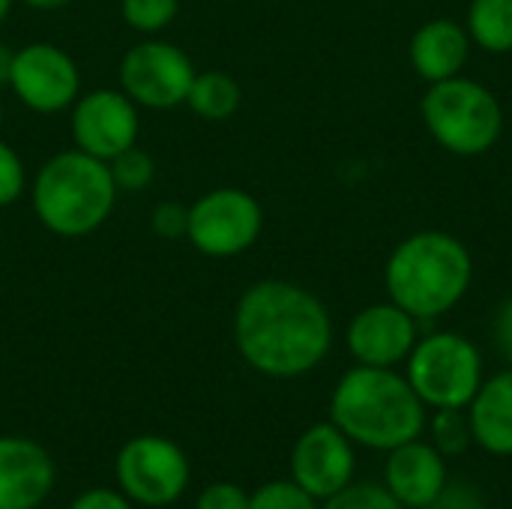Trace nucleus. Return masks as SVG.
I'll use <instances>...</instances> for the list:
<instances>
[{
    "label": "nucleus",
    "mask_w": 512,
    "mask_h": 509,
    "mask_svg": "<svg viewBox=\"0 0 512 509\" xmlns=\"http://www.w3.org/2000/svg\"><path fill=\"white\" fill-rule=\"evenodd\" d=\"M234 345L255 372L267 378H300L330 354L333 318L303 285L261 279L237 300Z\"/></svg>",
    "instance_id": "f257e3e1"
},
{
    "label": "nucleus",
    "mask_w": 512,
    "mask_h": 509,
    "mask_svg": "<svg viewBox=\"0 0 512 509\" xmlns=\"http://www.w3.org/2000/svg\"><path fill=\"white\" fill-rule=\"evenodd\" d=\"M426 405L405 375L396 369L354 366L330 396V423L339 426L351 444L390 453L414 438H423Z\"/></svg>",
    "instance_id": "f03ea898"
},
{
    "label": "nucleus",
    "mask_w": 512,
    "mask_h": 509,
    "mask_svg": "<svg viewBox=\"0 0 512 509\" xmlns=\"http://www.w3.org/2000/svg\"><path fill=\"white\" fill-rule=\"evenodd\" d=\"M474 279L468 246L444 231H420L405 237L387 258V297L417 321H435L456 309Z\"/></svg>",
    "instance_id": "7ed1b4c3"
},
{
    "label": "nucleus",
    "mask_w": 512,
    "mask_h": 509,
    "mask_svg": "<svg viewBox=\"0 0 512 509\" xmlns=\"http://www.w3.org/2000/svg\"><path fill=\"white\" fill-rule=\"evenodd\" d=\"M108 162L72 147L39 165L30 180V207L36 222L54 237H87L99 231L117 204Z\"/></svg>",
    "instance_id": "20e7f679"
},
{
    "label": "nucleus",
    "mask_w": 512,
    "mask_h": 509,
    "mask_svg": "<svg viewBox=\"0 0 512 509\" xmlns=\"http://www.w3.org/2000/svg\"><path fill=\"white\" fill-rule=\"evenodd\" d=\"M429 135L453 156H483L504 132V108L498 96L465 75L435 81L420 99Z\"/></svg>",
    "instance_id": "39448f33"
},
{
    "label": "nucleus",
    "mask_w": 512,
    "mask_h": 509,
    "mask_svg": "<svg viewBox=\"0 0 512 509\" xmlns=\"http://www.w3.org/2000/svg\"><path fill=\"white\" fill-rule=\"evenodd\" d=\"M408 384L432 411L468 408L483 384V354L462 333H429L408 354Z\"/></svg>",
    "instance_id": "423d86ee"
},
{
    "label": "nucleus",
    "mask_w": 512,
    "mask_h": 509,
    "mask_svg": "<svg viewBox=\"0 0 512 509\" xmlns=\"http://www.w3.org/2000/svg\"><path fill=\"white\" fill-rule=\"evenodd\" d=\"M264 231L261 201L237 186H219L189 204L186 240L207 258H237L249 252Z\"/></svg>",
    "instance_id": "0eeeda50"
},
{
    "label": "nucleus",
    "mask_w": 512,
    "mask_h": 509,
    "mask_svg": "<svg viewBox=\"0 0 512 509\" xmlns=\"http://www.w3.org/2000/svg\"><path fill=\"white\" fill-rule=\"evenodd\" d=\"M195 72L192 57L177 42L144 36L120 57V90L138 108L168 111L186 105Z\"/></svg>",
    "instance_id": "6e6552de"
},
{
    "label": "nucleus",
    "mask_w": 512,
    "mask_h": 509,
    "mask_svg": "<svg viewBox=\"0 0 512 509\" xmlns=\"http://www.w3.org/2000/svg\"><path fill=\"white\" fill-rule=\"evenodd\" d=\"M120 492L141 507L177 504L189 489V459L186 453L162 435H138L126 441L114 465Z\"/></svg>",
    "instance_id": "1a4fd4ad"
},
{
    "label": "nucleus",
    "mask_w": 512,
    "mask_h": 509,
    "mask_svg": "<svg viewBox=\"0 0 512 509\" xmlns=\"http://www.w3.org/2000/svg\"><path fill=\"white\" fill-rule=\"evenodd\" d=\"M9 90L33 114H60L81 96V69L66 48L54 42H27L15 48Z\"/></svg>",
    "instance_id": "9d476101"
},
{
    "label": "nucleus",
    "mask_w": 512,
    "mask_h": 509,
    "mask_svg": "<svg viewBox=\"0 0 512 509\" xmlns=\"http://www.w3.org/2000/svg\"><path fill=\"white\" fill-rule=\"evenodd\" d=\"M69 132L78 150L111 162L138 144L141 108L120 87H96L75 99L69 108Z\"/></svg>",
    "instance_id": "9b49d317"
},
{
    "label": "nucleus",
    "mask_w": 512,
    "mask_h": 509,
    "mask_svg": "<svg viewBox=\"0 0 512 509\" xmlns=\"http://www.w3.org/2000/svg\"><path fill=\"white\" fill-rule=\"evenodd\" d=\"M354 468V444L333 423L309 426L291 450V480L318 501H327L354 483Z\"/></svg>",
    "instance_id": "f8f14e48"
},
{
    "label": "nucleus",
    "mask_w": 512,
    "mask_h": 509,
    "mask_svg": "<svg viewBox=\"0 0 512 509\" xmlns=\"http://www.w3.org/2000/svg\"><path fill=\"white\" fill-rule=\"evenodd\" d=\"M417 318L402 306L372 303L360 309L348 324V351L360 366L396 369L417 345Z\"/></svg>",
    "instance_id": "ddd939ff"
},
{
    "label": "nucleus",
    "mask_w": 512,
    "mask_h": 509,
    "mask_svg": "<svg viewBox=\"0 0 512 509\" xmlns=\"http://www.w3.org/2000/svg\"><path fill=\"white\" fill-rule=\"evenodd\" d=\"M447 483V456L435 444L414 438L387 453L384 486L405 509H429Z\"/></svg>",
    "instance_id": "4468645a"
},
{
    "label": "nucleus",
    "mask_w": 512,
    "mask_h": 509,
    "mask_svg": "<svg viewBox=\"0 0 512 509\" xmlns=\"http://www.w3.org/2000/svg\"><path fill=\"white\" fill-rule=\"evenodd\" d=\"M54 462L30 438H0V509H36L54 489Z\"/></svg>",
    "instance_id": "2eb2a0df"
},
{
    "label": "nucleus",
    "mask_w": 512,
    "mask_h": 509,
    "mask_svg": "<svg viewBox=\"0 0 512 509\" xmlns=\"http://www.w3.org/2000/svg\"><path fill=\"white\" fill-rule=\"evenodd\" d=\"M471 36L465 30V24L453 21V18H432L426 21L408 45V57L414 72L435 84V81H447L462 75L468 57H471Z\"/></svg>",
    "instance_id": "dca6fc26"
},
{
    "label": "nucleus",
    "mask_w": 512,
    "mask_h": 509,
    "mask_svg": "<svg viewBox=\"0 0 512 509\" xmlns=\"http://www.w3.org/2000/svg\"><path fill=\"white\" fill-rule=\"evenodd\" d=\"M465 411L474 444L480 450L501 459L512 456V366L492 375L489 381L483 378L477 396Z\"/></svg>",
    "instance_id": "f3484780"
},
{
    "label": "nucleus",
    "mask_w": 512,
    "mask_h": 509,
    "mask_svg": "<svg viewBox=\"0 0 512 509\" xmlns=\"http://www.w3.org/2000/svg\"><path fill=\"white\" fill-rule=\"evenodd\" d=\"M243 102V87L234 75L222 72V69H207V72H195V81L189 87L186 96V108L210 123L228 120L240 111Z\"/></svg>",
    "instance_id": "a211bd4d"
},
{
    "label": "nucleus",
    "mask_w": 512,
    "mask_h": 509,
    "mask_svg": "<svg viewBox=\"0 0 512 509\" xmlns=\"http://www.w3.org/2000/svg\"><path fill=\"white\" fill-rule=\"evenodd\" d=\"M465 30L477 48L492 54H510L512 0H471Z\"/></svg>",
    "instance_id": "6ab92c4d"
},
{
    "label": "nucleus",
    "mask_w": 512,
    "mask_h": 509,
    "mask_svg": "<svg viewBox=\"0 0 512 509\" xmlns=\"http://www.w3.org/2000/svg\"><path fill=\"white\" fill-rule=\"evenodd\" d=\"M111 168V177H114V186L117 192H126V195H135V192H144L153 186L156 180V162L153 156L144 150V147H129L123 150L120 156H114L108 162Z\"/></svg>",
    "instance_id": "aec40b11"
},
{
    "label": "nucleus",
    "mask_w": 512,
    "mask_h": 509,
    "mask_svg": "<svg viewBox=\"0 0 512 509\" xmlns=\"http://www.w3.org/2000/svg\"><path fill=\"white\" fill-rule=\"evenodd\" d=\"M180 12V0H120L123 21L141 36H159Z\"/></svg>",
    "instance_id": "412c9836"
},
{
    "label": "nucleus",
    "mask_w": 512,
    "mask_h": 509,
    "mask_svg": "<svg viewBox=\"0 0 512 509\" xmlns=\"http://www.w3.org/2000/svg\"><path fill=\"white\" fill-rule=\"evenodd\" d=\"M429 429H432V444L444 456H459V453L468 450V444H474L465 408H441V411H435V417L429 420Z\"/></svg>",
    "instance_id": "4be33fe9"
},
{
    "label": "nucleus",
    "mask_w": 512,
    "mask_h": 509,
    "mask_svg": "<svg viewBox=\"0 0 512 509\" xmlns=\"http://www.w3.org/2000/svg\"><path fill=\"white\" fill-rule=\"evenodd\" d=\"M249 509H321V501L294 480H273L249 495Z\"/></svg>",
    "instance_id": "5701e85b"
},
{
    "label": "nucleus",
    "mask_w": 512,
    "mask_h": 509,
    "mask_svg": "<svg viewBox=\"0 0 512 509\" xmlns=\"http://www.w3.org/2000/svg\"><path fill=\"white\" fill-rule=\"evenodd\" d=\"M321 509H405L384 483H348L333 498L321 501Z\"/></svg>",
    "instance_id": "b1692460"
},
{
    "label": "nucleus",
    "mask_w": 512,
    "mask_h": 509,
    "mask_svg": "<svg viewBox=\"0 0 512 509\" xmlns=\"http://www.w3.org/2000/svg\"><path fill=\"white\" fill-rule=\"evenodd\" d=\"M27 189V168L24 159L18 156V150L12 144H6L0 138V210L12 207Z\"/></svg>",
    "instance_id": "393cba45"
},
{
    "label": "nucleus",
    "mask_w": 512,
    "mask_h": 509,
    "mask_svg": "<svg viewBox=\"0 0 512 509\" xmlns=\"http://www.w3.org/2000/svg\"><path fill=\"white\" fill-rule=\"evenodd\" d=\"M186 225H189V207L180 201H159L150 213V228L162 240L186 237Z\"/></svg>",
    "instance_id": "a878e982"
},
{
    "label": "nucleus",
    "mask_w": 512,
    "mask_h": 509,
    "mask_svg": "<svg viewBox=\"0 0 512 509\" xmlns=\"http://www.w3.org/2000/svg\"><path fill=\"white\" fill-rule=\"evenodd\" d=\"M195 509H249V492L237 483H213L198 495Z\"/></svg>",
    "instance_id": "bb28decb"
},
{
    "label": "nucleus",
    "mask_w": 512,
    "mask_h": 509,
    "mask_svg": "<svg viewBox=\"0 0 512 509\" xmlns=\"http://www.w3.org/2000/svg\"><path fill=\"white\" fill-rule=\"evenodd\" d=\"M429 509H486L483 495L468 483H447Z\"/></svg>",
    "instance_id": "cd10ccee"
},
{
    "label": "nucleus",
    "mask_w": 512,
    "mask_h": 509,
    "mask_svg": "<svg viewBox=\"0 0 512 509\" xmlns=\"http://www.w3.org/2000/svg\"><path fill=\"white\" fill-rule=\"evenodd\" d=\"M69 509H132V501L114 489H90L78 495Z\"/></svg>",
    "instance_id": "c85d7f7f"
},
{
    "label": "nucleus",
    "mask_w": 512,
    "mask_h": 509,
    "mask_svg": "<svg viewBox=\"0 0 512 509\" xmlns=\"http://www.w3.org/2000/svg\"><path fill=\"white\" fill-rule=\"evenodd\" d=\"M492 333H495V345H498L501 357L512 366V297L498 309Z\"/></svg>",
    "instance_id": "c756f323"
},
{
    "label": "nucleus",
    "mask_w": 512,
    "mask_h": 509,
    "mask_svg": "<svg viewBox=\"0 0 512 509\" xmlns=\"http://www.w3.org/2000/svg\"><path fill=\"white\" fill-rule=\"evenodd\" d=\"M12 63H15V48L0 42V90L9 87V75H12Z\"/></svg>",
    "instance_id": "7c9ffc66"
},
{
    "label": "nucleus",
    "mask_w": 512,
    "mask_h": 509,
    "mask_svg": "<svg viewBox=\"0 0 512 509\" xmlns=\"http://www.w3.org/2000/svg\"><path fill=\"white\" fill-rule=\"evenodd\" d=\"M21 3L36 9V12H57V9H66L72 0H21Z\"/></svg>",
    "instance_id": "2f4dec72"
},
{
    "label": "nucleus",
    "mask_w": 512,
    "mask_h": 509,
    "mask_svg": "<svg viewBox=\"0 0 512 509\" xmlns=\"http://www.w3.org/2000/svg\"><path fill=\"white\" fill-rule=\"evenodd\" d=\"M12 6H15V0H0V24H3L6 18H9Z\"/></svg>",
    "instance_id": "473e14b6"
},
{
    "label": "nucleus",
    "mask_w": 512,
    "mask_h": 509,
    "mask_svg": "<svg viewBox=\"0 0 512 509\" xmlns=\"http://www.w3.org/2000/svg\"><path fill=\"white\" fill-rule=\"evenodd\" d=\"M0 126H3V99H0Z\"/></svg>",
    "instance_id": "72a5a7b5"
}]
</instances>
